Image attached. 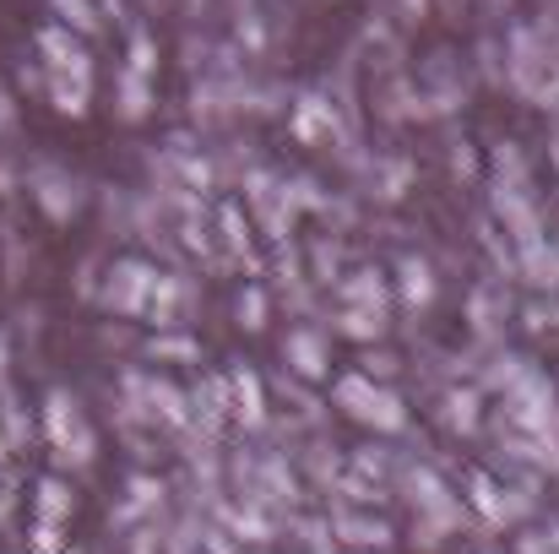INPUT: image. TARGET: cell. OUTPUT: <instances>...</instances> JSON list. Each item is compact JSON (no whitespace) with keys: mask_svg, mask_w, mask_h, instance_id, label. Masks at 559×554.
Masks as SVG:
<instances>
[{"mask_svg":"<svg viewBox=\"0 0 559 554\" xmlns=\"http://www.w3.org/2000/svg\"><path fill=\"white\" fill-rule=\"evenodd\" d=\"M283 354H288V365L299 369V375H321V369H326V349H321V332H310V327L288 332Z\"/></svg>","mask_w":559,"mask_h":554,"instance_id":"5b68a950","label":"cell"},{"mask_svg":"<svg viewBox=\"0 0 559 554\" xmlns=\"http://www.w3.org/2000/svg\"><path fill=\"white\" fill-rule=\"evenodd\" d=\"M343 299H348L354 310L385 316V310H380V305H385V283H380V272H354V283H343Z\"/></svg>","mask_w":559,"mask_h":554,"instance_id":"8992f818","label":"cell"},{"mask_svg":"<svg viewBox=\"0 0 559 554\" xmlns=\"http://www.w3.org/2000/svg\"><path fill=\"white\" fill-rule=\"evenodd\" d=\"M239 321H245L250 332L266 327V294H261V288H245V294H239Z\"/></svg>","mask_w":559,"mask_h":554,"instance_id":"52a82bcc","label":"cell"},{"mask_svg":"<svg viewBox=\"0 0 559 554\" xmlns=\"http://www.w3.org/2000/svg\"><path fill=\"white\" fill-rule=\"evenodd\" d=\"M49 435H55V446H60V457H76V462H87L93 457V435H87V419H82V408H76V397L71 391H49Z\"/></svg>","mask_w":559,"mask_h":554,"instance_id":"3957f363","label":"cell"},{"mask_svg":"<svg viewBox=\"0 0 559 554\" xmlns=\"http://www.w3.org/2000/svg\"><path fill=\"white\" fill-rule=\"evenodd\" d=\"M234 391H239V413L255 424V419H261V386H255V375L239 369V375H234Z\"/></svg>","mask_w":559,"mask_h":554,"instance_id":"ba28073f","label":"cell"},{"mask_svg":"<svg viewBox=\"0 0 559 554\" xmlns=\"http://www.w3.org/2000/svg\"><path fill=\"white\" fill-rule=\"evenodd\" d=\"M402 288H407L413 305L429 299V267H424V261H402Z\"/></svg>","mask_w":559,"mask_h":554,"instance_id":"9c48e42d","label":"cell"},{"mask_svg":"<svg viewBox=\"0 0 559 554\" xmlns=\"http://www.w3.org/2000/svg\"><path fill=\"white\" fill-rule=\"evenodd\" d=\"M33 196H38V207H44L55 223H71V217H76V207H82L76 180H71V175H60V169H44V175L33 180Z\"/></svg>","mask_w":559,"mask_h":554,"instance_id":"277c9868","label":"cell"},{"mask_svg":"<svg viewBox=\"0 0 559 554\" xmlns=\"http://www.w3.org/2000/svg\"><path fill=\"white\" fill-rule=\"evenodd\" d=\"M337 402H343L354 419L380 424V429H396V424H402V402H396L391 391L370 386L365 375H348V380H337Z\"/></svg>","mask_w":559,"mask_h":554,"instance_id":"7a4b0ae2","label":"cell"},{"mask_svg":"<svg viewBox=\"0 0 559 554\" xmlns=\"http://www.w3.org/2000/svg\"><path fill=\"white\" fill-rule=\"evenodd\" d=\"M153 283H158V272L147 267V261H115L109 267V278H104V310H115V316H147V305H153Z\"/></svg>","mask_w":559,"mask_h":554,"instance_id":"6da1fadb","label":"cell"}]
</instances>
